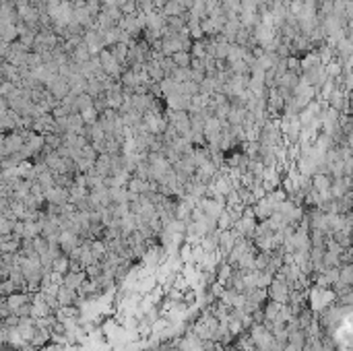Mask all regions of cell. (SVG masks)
Returning <instances> with one entry per match:
<instances>
[{
  "label": "cell",
  "mask_w": 353,
  "mask_h": 351,
  "mask_svg": "<svg viewBox=\"0 0 353 351\" xmlns=\"http://www.w3.org/2000/svg\"><path fill=\"white\" fill-rule=\"evenodd\" d=\"M87 279L85 271H69V273H64L62 275V285L64 287H69V289H79V285Z\"/></svg>",
  "instance_id": "6da1fadb"
},
{
  "label": "cell",
  "mask_w": 353,
  "mask_h": 351,
  "mask_svg": "<svg viewBox=\"0 0 353 351\" xmlns=\"http://www.w3.org/2000/svg\"><path fill=\"white\" fill-rule=\"evenodd\" d=\"M101 273H103V267H101V262H93V265L85 267V275H87V279H97Z\"/></svg>",
  "instance_id": "7a4b0ae2"
}]
</instances>
